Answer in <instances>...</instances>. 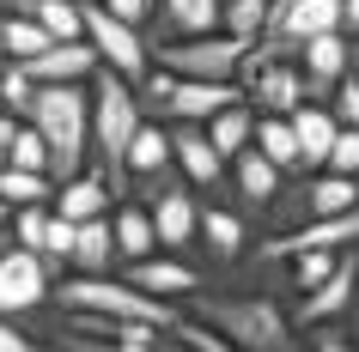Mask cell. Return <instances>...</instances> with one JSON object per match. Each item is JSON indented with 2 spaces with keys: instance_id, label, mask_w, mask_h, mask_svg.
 Returning a JSON list of instances; mask_svg holds the SVG:
<instances>
[{
  "instance_id": "obj_26",
  "label": "cell",
  "mask_w": 359,
  "mask_h": 352,
  "mask_svg": "<svg viewBox=\"0 0 359 352\" xmlns=\"http://www.w3.org/2000/svg\"><path fill=\"white\" fill-rule=\"evenodd\" d=\"M37 255H43V267L49 274H67L74 267V219H61L55 206H49V225H43V243H37Z\"/></svg>"
},
{
  "instance_id": "obj_1",
  "label": "cell",
  "mask_w": 359,
  "mask_h": 352,
  "mask_svg": "<svg viewBox=\"0 0 359 352\" xmlns=\"http://www.w3.org/2000/svg\"><path fill=\"white\" fill-rule=\"evenodd\" d=\"M183 316L219 328L238 352H311V340H299L292 310L262 292V279L256 286H201V292H189Z\"/></svg>"
},
{
  "instance_id": "obj_8",
  "label": "cell",
  "mask_w": 359,
  "mask_h": 352,
  "mask_svg": "<svg viewBox=\"0 0 359 352\" xmlns=\"http://www.w3.org/2000/svg\"><path fill=\"white\" fill-rule=\"evenodd\" d=\"M147 213H152V231H158V249H165V255H195V219H201V201H195V188L183 183V170L147 201Z\"/></svg>"
},
{
  "instance_id": "obj_18",
  "label": "cell",
  "mask_w": 359,
  "mask_h": 352,
  "mask_svg": "<svg viewBox=\"0 0 359 352\" xmlns=\"http://www.w3.org/2000/svg\"><path fill=\"white\" fill-rule=\"evenodd\" d=\"M195 31H219V0H152L147 43L195 37Z\"/></svg>"
},
{
  "instance_id": "obj_4",
  "label": "cell",
  "mask_w": 359,
  "mask_h": 352,
  "mask_svg": "<svg viewBox=\"0 0 359 352\" xmlns=\"http://www.w3.org/2000/svg\"><path fill=\"white\" fill-rule=\"evenodd\" d=\"M86 92H92V164L104 170L110 183H122V152H128L134 128L147 122V115H140V97H134V79L97 67Z\"/></svg>"
},
{
  "instance_id": "obj_5",
  "label": "cell",
  "mask_w": 359,
  "mask_h": 352,
  "mask_svg": "<svg viewBox=\"0 0 359 352\" xmlns=\"http://www.w3.org/2000/svg\"><path fill=\"white\" fill-rule=\"evenodd\" d=\"M244 37L231 31H195V37H170V43H152V67H165L177 79H238L244 67Z\"/></svg>"
},
{
  "instance_id": "obj_38",
  "label": "cell",
  "mask_w": 359,
  "mask_h": 352,
  "mask_svg": "<svg viewBox=\"0 0 359 352\" xmlns=\"http://www.w3.org/2000/svg\"><path fill=\"white\" fill-rule=\"evenodd\" d=\"M347 73L359 79V37H347Z\"/></svg>"
},
{
  "instance_id": "obj_33",
  "label": "cell",
  "mask_w": 359,
  "mask_h": 352,
  "mask_svg": "<svg viewBox=\"0 0 359 352\" xmlns=\"http://www.w3.org/2000/svg\"><path fill=\"white\" fill-rule=\"evenodd\" d=\"M329 110H335L341 128H359V79L353 73H341V85L329 92Z\"/></svg>"
},
{
  "instance_id": "obj_11",
  "label": "cell",
  "mask_w": 359,
  "mask_h": 352,
  "mask_svg": "<svg viewBox=\"0 0 359 352\" xmlns=\"http://www.w3.org/2000/svg\"><path fill=\"white\" fill-rule=\"evenodd\" d=\"M353 286H359V243H347V249H341V261H335V274L299 297L292 322H299V328H323V322H341V316H347V304H353Z\"/></svg>"
},
{
  "instance_id": "obj_32",
  "label": "cell",
  "mask_w": 359,
  "mask_h": 352,
  "mask_svg": "<svg viewBox=\"0 0 359 352\" xmlns=\"http://www.w3.org/2000/svg\"><path fill=\"white\" fill-rule=\"evenodd\" d=\"M323 170L359 176V128H335V146H329V158H323Z\"/></svg>"
},
{
  "instance_id": "obj_19",
  "label": "cell",
  "mask_w": 359,
  "mask_h": 352,
  "mask_svg": "<svg viewBox=\"0 0 359 352\" xmlns=\"http://www.w3.org/2000/svg\"><path fill=\"white\" fill-rule=\"evenodd\" d=\"M110 225H116V267H128V261H147V255H158V231H152V213H147V201H116Z\"/></svg>"
},
{
  "instance_id": "obj_28",
  "label": "cell",
  "mask_w": 359,
  "mask_h": 352,
  "mask_svg": "<svg viewBox=\"0 0 359 352\" xmlns=\"http://www.w3.org/2000/svg\"><path fill=\"white\" fill-rule=\"evenodd\" d=\"M268 24V0H219V31H231V37L256 43Z\"/></svg>"
},
{
  "instance_id": "obj_25",
  "label": "cell",
  "mask_w": 359,
  "mask_h": 352,
  "mask_svg": "<svg viewBox=\"0 0 359 352\" xmlns=\"http://www.w3.org/2000/svg\"><path fill=\"white\" fill-rule=\"evenodd\" d=\"M49 195H55V176L0 164V201H6V206H37V201H49Z\"/></svg>"
},
{
  "instance_id": "obj_39",
  "label": "cell",
  "mask_w": 359,
  "mask_h": 352,
  "mask_svg": "<svg viewBox=\"0 0 359 352\" xmlns=\"http://www.w3.org/2000/svg\"><path fill=\"white\" fill-rule=\"evenodd\" d=\"M0 164H6V152H0Z\"/></svg>"
},
{
  "instance_id": "obj_24",
  "label": "cell",
  "mask_w": 359,
  "mask_h": 352,
  "mask_svg": "<svg viewBox=\"0 0 359 352\" xmlns=\"http://www.w3.org/2000/svg\"><path fill=\"white\" fill-rule=\"evenodd\" d=\"M49 31H43L37 19H19V13H0V49H6V61H31L49 49Z\"/></svg>"
},
{
  "instance_id": "obj_30",
  "label": "cell",
  "mask_w": 359,
  "mask_h": 352,
  "mask_svg": "<svg viewBox=\"0 0 359 352\" xmlns=\"http://www.w3.org/2000/svg\"><path fill=\"white\" fill-rule=\"evenodd\" d=\"M6 164H19V170H43V176H49V140H43L37 122H19L13 146H6Z\"/></svg>"
},
{
  "instance_id": "obj_35",
  "label": "cell",
  "mask_w": 359,
  "mask_h": 352,
  "mask_svg": "<svg viewBox=\"0 0 359 352\" xmlns=\"http://www.w3.org/2000/svg\"><path fill=\"white\" fill-rule=\"evenodd\" d=\"M104 13H116L122 24H140V31H147V19H152V0H104Z\"/></svg>"
},
{
  "instance_id": "obj_40",
  "label": "cell",
  "mask_w": 359,
  "mask_h": 352,
  "mask_svg": "<svg viewBox=\"0 0 359 352\" xmlns=\"http://www.w3.org/2000/svg\"><path fill=\"white\" fill-rule=\"evenodd\" d=\"M0 243H6V231H0Z\"/></svg>"
},
{
  "instance_id": "obj_20",
  "label": "cell",
  "mask_w": 359,
  "mask_h": 352,
  "mask_svg": "<svg viewBox=\"0 0 359 352\" xmlns=\"http://www.w3.org/2000/svg\"><path fill=\"white\" fill-rule=\"evenodd\" d=\"M286 122H292V134H299V158H304V170H323L329 146H335V128H341L335 110H329V104H299Z\"/></svg>"
},
{
  "instance_id": "obj_10",
  "label": "cell",
  "mask_w": 359,
  "mask_h": 352,
  "mask_svg": "<svg viewBox=\"0 0 359 352\" xmlns=\"http://www.w3.org/2000/svg\"><path fill=\"white\" fill-rule=\"evenodd\" d=\"M195 249L213 261V267H244L250 255V219L238 206L226 201H208L201 206V219H195Z\"/></svg>"
},
{
  "instance_id": "obj_34",
  "label": "cell",
  "mask_w": 359,
  "mask_h": 352,
  "mask_svg": "<svg viewBox=\"0 0 359 352\" xmlns=\"http://www.w3.org/2000/svg\"><path fill=\"white\" fill-rule=\"evenodd\" d=\"M311 352H359V346L347 340L341 322H323V328H311Z\"/></svg>"
},
{
  "instance_id": "obj_15",
  "label": "cell",
  "mask_w": 359,
  "mask_h": 352,
  "mask_svg": "<svg viewBox=\"0 0 359 352\" xmlns=\"http://www.w3.org/2000/svg\"><path fill=\"white\" fill-rule=\"evenodd\" d=\"M116 183L104 176L97 164H86V170H74L67 183H55V195H49V206H55L61 219H74V225H86V219H104V213H116Z\"/></svg>"
},
{
  "instance_id": "obj_13",
  "label": "cell",
  "mask_w": 359,
  "mask_h": 352,
  "mask_svg": "<svg viewBox=\"0 0 359 352\" xmlns=\"http://www.w3.org/2000/svg\"><path fill=\"white\" fill-rule=\"evenodd\" d=\"M280 183H286V170H274L256 146H244V152H238V158L226 164V188L238 195L231 206H238L244 219H262V213H268V201L280 195Z\"/></svg>"
},
{
  "instance_id": "obj_3",
  "label": "cell",
  "mask_w": 359,
  "mask_h": 352,
  "mask_svg": "<svg viewBox=\"0 0 359 352\" xmlns=\"http://www.w3.org/2000/svg\"><path fill=\"white\" fill-rule=\"evenodd\" d=\"M31 122L49 140V176L67 183L74 170L92 164V92L86 85H37Z\"/></svg>"
},
{
  "instance_id": "obj_12",
  "label": "cell",
  "mask_w": 359,
  "mask_h": 352,
  "mask_svg": "<svg viewBox=\"0 0 359 352\" xmlns=\"http://www.w3.org/2000/svg\"><path fill=\"white\" fill-rule=\"evenodd\" d=\"M116 274L128 279V286H140V292L165 297V304H189V292H201V267H195L189 255H147V261H128V267H116Z\"/></svg>"
},
{
  "instance_id": "obj_21",
  "label": "cell",
  "mask_w": 359,
  "mask_h": 352,
  "mask_svg": "<svg viewBox=\"0 0 359 352\" xmlns=\"http://www.w3.org/2000/svg\"><path fill=\"white\" fill-rule=\"evenodd\" d=\"M67 274H116V225H110V213L74 225V267Z\"/></svg>"
},
{
  "instance_id": "obj_9",
  "label": "cell",
  "mask_w": 359,
  "mask_h": 352,
  "mask_svg": "<svg viewBox=\"0 0 359 352\" xmlns=\"http://www.w3.org/2000/svg\"><path fill=\"white\" fill-rule=\"evenodd\" d=\"M170 158H177V170H183V183L195 195H219L226 188V158H219V146L208 140L201 122H170Z\"/></svg>"
},
{
  "instance_id": "obj_17",
  "label": "cell",
  "mask_w": 359,
  "mask_h": 352,
  "mask_svg": "<svg viewBox=\"0 0 359 352\" xmlns=\"http://www.w3.org/2000/svg\"><path fill=\"white\" fill-rule=\"evenodd\" d=\"M177 158H170V122H140L128 140V152H122V183H116V195H128L134 183H147V176H158V170H170Z\"/></svg>"
},
{
  "instance_id": "obj_37",
  "label": "cell",
  "mask_w": 359,
  "mask_h": 352,
  "mask_svg": "<svg viewBox=\"0 0 359 352\" xmlns=\"http://www.w3.org/2000/svg\"><path fill=\"white\" fill-rule=\"evenodd\" d=\"M341 328H347V340L359 346V286H353V304H347V316H341Z\"/></svg>"
},
{
  "instance_id": "obj_7",
  "label": "cell",
  "mask_w": 359,
  "mask_h": 352,
  "mask_svg": "<svg viewBox=\"0 0 359 352\" xmlns=\"http://www.w3.org/2000/svg\"><path fill=\"white\" fill-rule=\"evenodd\" d=\"M49 292H55V274L43 267L37 249L0 243V316L31 322L37 310H49Z\"/></svg>"
},
{
  "instance_id": "obj_36",
  "label": "cell",
  "mask_w": 359,
  "mask_h": 352,
  "mask_svg": "<svg viewBox=\"0 0 359 352\" xmlns=\"http://www.w3.org/2000/svg\"><path fill=\"white\" fill-rule=\"evenodd\" d=\"M341 37H359V0H341Z\"/></svg>"
},
{
  "instance_id": "obj_22",
  "label": "cell",
  "mask_w": 359,
  "mask_h": 352,
  "mask_svg": "<svg viewBox=\"0 0 359 352\" xmlns=\"http://www.w3.org/2000/svg\"><path fill=\"white\" fill-rule=\"evenodd\" d=\"M201 128H208V140L219 146V158L231 164V158H238V152L256 140V104H250V97H238V104H226L219 115H208Z\"/></svg>"
},
{
  "instance_id": "obj_27",
  "label": "cell",
  "mask_w": 359,
  "mask_h": 352,
  "mask_svg": "<svg viewBox=\"0 0 359 352\" xmlns=\"http://www.w3.org/2000/svg\"><path fill=\"white\" fill-rule=\"evenodd\" d=\"M31 104H37V79L25 73L19 61H6V67H0V110L31 122Z\"/></svg>"
},
{
  "instance_id": "obj_6",
  "label": "cell",
  "mask_w": 359,
  "mask_h": 352,
  "mask_svg": "<svg viewBox=\"0 0 359 352\" xmlns=\"http://www.w3.org/2000/svg\"><path fill=\"white\" fill-rule=\"evenodd\" d=\"M79 19H86V43L97 49V67H110L134 85L152 73V43L140 24H122L116 13H104V0H79Z\"/></svg>"
},
{
  "instance_id": "obj_31",
  "label": "cell",
  "mask_w": 359,
  "mask_h": 352,
  "mask_svg": "<svg viewBox=\"0 0 359 352\" xmlns=\"http://www.w3.org/2000/svg\"><path fill=\"white\" fill-rule=\"evenodd\" d=\"M43 225H49V201H37V206H13V219H6V243L37 249V243H43Z\"/></svg>"
},
{
  "instance_id": "obj_16",
  "label": "cell",
  "mask_w": 359,
  "mask_h": 352,
  "mask_svg": "<svg viewBox=\"0 0 359 352\" xmlns=\"http://www.w3.org/2000/svg\"><path fill=\"white\" fill-rule=\"evenodd\" d=\"M19 67L37 79V85H92V73H97V49H92L86 37H74V43H49L43 55L19 61Z\"/></svg>"
},
{
  "instance_id": "obj_2",
  "label": "cell",
  "mask_w": 359,
  "mask_h": 352,
  "mask_svg": "<svg viewBox=\"0 0 359 352\" xmlns=\"http://www.w3.org/2000/svg\"><path fill=\"white\" fill-rule=\"evenodd\" d=\"M49 304L61 316H110V322H152V328H177V316H183V304L140 292L122 274H61Z\"/></svg>"
},
{
  "instance_id": "obj_29",
  "label": "cell",
  "mask_w": 359,
  "mask_h": 352,
  "mask_svg": "<svg viewBox=\"0 0 359 352\" xmlns=\"http://www.w3.org/2000/svg\"><path fill=\"white\" fill-rule=\"evenodd\" d=\"M31 19L49 31L55 43H74V37H86V19H79V0H37V13Z\"/></svg>"
},
{
  "instance_id": "obj_14",
  "label": "cell",
  "mask_w": 359,
  "mask_h": 352,
  "mask_svg": "<svg viewBox=\"0 0 359 352\" xmlns=\"http://www.w3.org/2000/svg\"><path fill=\"white\" fill-rule=\"evenodd\" d=\"M299 73H304V104H329V92L347 73V37L341 31H317L299 43Z\"/></svg>"
},
{
  "instance_id": "obj_23",
  "label": "cell",
  "mask_w": 359,
  "mask_h": 352,
  "mask_svg": "<svg viewBox=\"0 0 359 352\" xmlns=\"http://www.w3.org/2000/svg\"><path fill=\"white\" fill-rule=\"evenodd\" d=\"M250 146L262 152L274 170H286V176H299V170H304L299 134H292V122H286V115H256V140H250Z\"/></svg>"
}]
</instances>
